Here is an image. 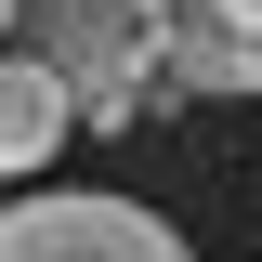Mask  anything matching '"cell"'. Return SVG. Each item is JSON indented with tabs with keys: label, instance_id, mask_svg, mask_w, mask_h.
<instances>
[{
	"label": "cell",
	"instance_id": "cell-1",
	"mask_svg": "<svg viewBox=\"0 0 262 262\" xmlns=\"http://www.w3.org/2000/svg\"><path fill=\"white\" fill-rule=\"evenodd\" d=\"M0 53H39L79 118L118 131V118L158 105V0H13V39Z\"/></svg>",
	"mask_w": 262,
	"mask_h": 262
},
{
	"label": "cell",
	"instance_id": "cell-2",
	"mask_svg": "<svg viewBox=\"0 0 262 262\" xmlns=\"http://www.w3.org/2000/svg\"><path fill=\"white\" fill-rule=\"evenodd\" d=\"M0 262H196L144 196H0Z\"/></svg>",
	"mask_w": 262,
	"mask_h": 262
},
{
	"label": "cell",
	"instance_id": "cell-3",
	"mask_svg": "<svg viewBox=\"0 0 262 262\" xmlns=\"http://www.w3.org/2000/svg\"><path fill=\"white\" fill-rule=\"evenodd\" d=\"M66 131H79V105H66V79L39 53H0V184L39 158H66Z\"/></svg>",
	"mask_w": 262,
	"mask_h": 262
},
{
	"label": "cell",
	"instance_id": "cell-4",
	"mask_svg": "<svg viewBox=\"0 0 262 262\" xmlns=\"http://www.w3.org/2000/svg\"><path fill=\"white\" fill-rule=\"evenodd\" d=\"M210 13H223V27H236V39H262V0H210Z\"/></svg>",
	"mask_w": 262,
	"mask_h": 262
},
{
	"label": "cell",
	"instance_id": "cell-5",
	"mask_svg": "<svg viewBox=\"0 0 262 262\" xmlns=\"http://www.w3.org/2000/svg\"><path fill=\"white\" fill-rule=\"evenodd\" d=\"M0 39H13V0H0Z\"/></svg>",
	"mask_w": 262,
	"mask_h": 262
}]
</instances>
